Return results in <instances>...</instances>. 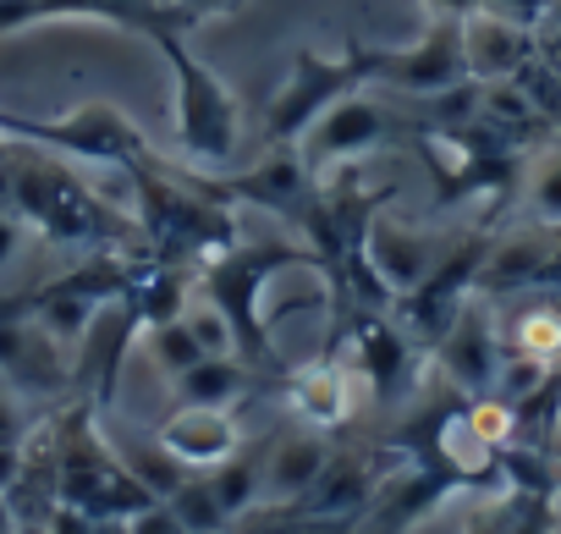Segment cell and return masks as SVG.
<instances>
[{
    "mask_svg": "<svg viewBox=\"0 0 561 534\" xmlns=\"http://www.w3.org/2000/svg\"><path fill=\"white\" fill-rule=\"evenodd\" d=\"M0 204H12L34 237L56 248H83V253H138V220L100 198L72 166H61L45 149H12L0 166Z\"/></svg>",
    "mask_w": 561,
    "mask_h": 534,
    "instance_id": "6da1fadb",
    "label": "cell"
},
{
    "mask_svg": "<svg viewBox=\"0 0 561 534\" xmlns=\"http://www.w3.org/2000/svg\"><path fill=\"white\" fill-rule=\"evenodd\" d=\"M133 188V220L144 237V253L165 259V264H187V271H204L209 259H220L226 248L242 242L237 231V209L209 198L193 171L165 166L160 155L122 171Z\"/></svg>",
    "mask_w": 561,
    "mask_h": 534,
    "instance_id": "7a4b0ae2",
    "label": "cell"
},
{
    "mask_svg": "<svg viewBox=\"0 0 561 534\" xmlns=\"http://www.w3.org/2000/svg\"><path fill=\"white\" fill-rule=\"evenodd\" d=\"M280 271H320L325 276V259L309 242H280V237L248 242L242 237L237 248H226L220 259H209L193 276V293L220 309V320L237 337V359L253 364L259 375H280V353H275V337H270V320H264V287Z\"/></svg>",
    "mask_w": 561,
    "mask_h": 534,
    "instance_id": "3957f363",
    "label": "cell"
},
{
    "mask_svg": "<svg viewBox=\"0 0 561 534\" xmlns=\"http://www.w3.org/2000/svg\"><path fill=\"white\" fill-rule=\"evenodd\" d=\"M154 50L165 56L171 67V83H176V155L187 160V171H204V177H220L237 166L242 155V111H237V94L215 78V67H204L187 45V34H160Z\"/></svg>",
    "mask_w": 561,
    "mask_h": 534,
    "instance_id": "277c9868",
    "label": "cell"
},
{
    "mask_svg": "<svg viewBox=\"0 0 561 534\" xmlns=\"http://www.w3.org/2000/svg\"><path fill=\"white\" fill-rule=\"evenodd\" d=\"M0 133L23 149H45L56 160H83V166H111V171H133L144 160H154L149 138L138 133V122L111 105V100H89L72 105L61 116H18L0 111Z\"/></svg>",
    "mask_w": 561,
    "mask_h": 534,
    "instance_id": "5b68a950",
    "label": "cell"
},
{
    "mask_svg": "<svg viewBox=\"0 0 561 534\" xmlns=\"http://www.w3.org/2000/svg\"><path fill=\"white\" fill-rule=\"evenodd\" d=\"M358 72H364V89H391V94H408V100H440V94H457L468 78V50H462V23L451 18H430V29L413 39V45H397V50H369V45H347Z\"/></svg>",
    "mask_w": 561,
    "mask_h": 534,
    "instance_id": "8992f818",
    "label": "cell"
},
{
    "mask_svg": "<svg viewBox=\"0 0 561 534\" xmlns=\"http://www.w3.org/2000/svg\"><path fill=\"white\" fill-rule=\"evenodd\" d=\"M358 89H364V72H358L353 50H342V56L298 50L287 83H280L275 100L264 105L259 144H264V149H298L304 133H309L336 100H347V94H358Z\"/></svg>",
    "mask_w": 561,
    "mask_h": 534,
    "instance_id": "52a82bcc",
    "label": "cell"
},
{
    "mask_svg": "<svg viewBox=\"0 0 561 534\" xmlns=\"http://www.w3.org/2000/svg\"><path fill=\"white\" fill-rule=\"evenodd\" d=\"M331 353H342L380 402L413 397L419 391V364L430 359L391 315H375V309H353L347 315V337H336Z\"/></svg>",
    "mask_w": 561,
    "mask_h": 534,
    "instance_id": "ba28073f",
    "label": "cell"
},
{
    "mask_svg": "<svg viewBox=\"0 0 561 534\" xmlns=\"http://www.w3.org/2000/svg\"><path fill=\"white\" fill-rule=\"evenodd\" d=\"M402 133H408L402 116H397L391 105H380L369 89H358V94L336 100V105L304 133L298 155H304V166H309L314 177H325V171H336V166H353V160H364V155L397 144Z\"/></svg>",
    "mask_w": 561,
    "mask_h": 534,
    "instance_id": "9c48e42d",
    "label": "cell"
},
{
    "mask_svg": "<svg viewBox=\"0 0 561 534\" xmlns=\"http://www.w3.org/2000/svg\"><path fill=\"white\" fill-rule=\"evenodd\" d=\"M358 248H364V264L375 271V282L391 293V298H402V293H413L435 264L446 259V237H435V231H424V226H408L402 215H391L386 209V198L364 215V226H358Z\"/></svg>",
    "mask_w": 561,
    "mask_h": 534,
    "instance_id": "30bf717a",
    "label": "cell"
},
{
    "mask_svg": "<svg viewBox=\"0 0 561 534\" xmlns=\"http://www.w3.org/2000/svg\"><path fill=\"white\" fill-rule=\"evenodd\" d=\"M435 370L473 402V397H490L501 386V364H506V342H501V326L490 315V304L473 293V304L457 315V326L435 342Z\"/></svg>",
    "mask_w": 561,
    "mask_h": 534,
    "instance_id": "8fae6325",
    "label": "cell"
},
{
    "mask_svg": "<svg viewBox=\"0 0 561 534\" xmlns=\"http://www.w3.org/2000/svg\"><path fill=\"white\" fill-rule=\"evenodd\" d=\"M386 479H391V474H386L380 452H331V463H325V474L314 479V490H309L298 507H287V512H298V518H309V523L342 529V523L369 518V507L380 501Z\"/></svg>",
    "mask_w": 561,
    "mask_h": 534,
    "instance_id": "7c38bea8",
    "label": "cell"
},
{
    "mask_svg": "<svg viewBox=\"0 0 561 534\" xmlns=\"http://www.w3.org/2000/svg\"><path fill=\"white\" fill-rule=\"evenodd\" d=\"M0 380L23 397H61L72 391V353L50 342L28 315L0 309Z\"/></svg>",
    "mask_w": 561,
    "mask_h": 534,
    "instance_id": "4fadbf2b",
    "label": "cell"
},
{
    "mask_svg": "<svg viewBox=\"0 0 561 534\" xmlns=\"http://www.w3.org/2000/svg\"><path fill=\"white\" fill-rule=\"evenodd\" d=\"M331 435L325 430H287V435H275L270 446H264V457H259V512H287V507H298L309 490H314V479L325 474V463H331Z\"/></svg>",
    "mask_w": 561,
    "mask_h": 534,
    "instance_id": "5bb4252c",
    "label": "cell"
},
{
    "mask_svg": "<svg viewBox=\"0 0 561 534\" xmlns=\"http://www.w3.org/2000/svg\"><path fill=\"white\" fill-rule=\"evenodd\" d=\"M154 441L187 474H209L242 452V424L231 419V408H171L165 424L154 430Z\"/></svg>",
    "mask_w": 561,
    "mask_h": 534,
    "instance_id": "9a60e30c",
    "label": "cell"
},
{
    "mask_svg": "<svg viewBox=\"0 0 561 534\" xmlns=\"http://www.w3.org/2000/svg\"><path fill=\"white\" fill-rule=\"evenodd\" d=\"M457 490H468L457 474H446V468H435L424 457H408V468L391 474L386 490H380V501L369 507V534H413Z\"/></svg>",
    "mask_w": 561,
    "mask_h": 534,
    "instance_id": "2e32d148",
    "label": "cell"
},
{
    "mask_svg": "<svg viewBox=\"0 0 561 534\" xmlns=\"http://www.w3.org/2000/svg\"><path fill=\"white\" fill-rule=\"evenodd\" d=\"M358 370L325 348V359L304 364L293 380H287V397H293V413L309 424V430H342L353 419V402H358Z\"/></svg>",
    "mask_w": 561,
    "mask_h": 534,
    "instance_id": "e0dca14e",
    "label": "cell"
},
{
    "mask_svg": "<svg viewBox=\"0 0 561 534\" xmlns=\"http://www.w3.org/2000/svg\"><path fill=\"white\" fill-rule=\"evenodd\" d=\"M462 50H468V78L473 83H506V78H517L534 61L528 34L512 18L490 12V7H479L473 18H462Z\"/></svg>",
    "mask_w": 561,
    "mask_h": 534,
    "instance_id": "ac0fdd59",
    "label": "cell"
},
{
    "mask_svg": "<svg viewBox=\"0 0 561 534\" xmlns=\"http://www.w3.org/2000/svg\"><path fill=\"white\" fill-rule=\"evenodd\" d=\"M462 534H561V496L534 490H484Z\"/></svg>",
    "mask_w": 561,
    "mask_h": 534,
    "instance_id": "d6986e66",
    "label": "cell"
},
{
    "mask_svg": "<svg viewBox=\"0 0 561 534\" xmlns=\"http://www.w3.org/2000/svg\"><path fill=\"white\" fill-rule=\"evenodd\" d=\"M259 386V370L242 359H198L187 375L171 380L176 408H231Z\"/></svg>",
    "mask_w": 561,
    "mask_h": 534,
    "instance_id": "ffe728a7",
    "label": "cell"
},
{
    "mask_svg": "<svg viewBox=\"0 0 561 534\" xmlns=\"http://www.w3.org/2000/svg\"><path fill=\"white\" fill-rule=\"evenodd\" d=\"M501 342L517 359H539V364L561 370V304H523L501 326Z\"/></svg>",
    "mask_w": 561,
    "mask_h": 534,
    "instance_id": "44dd1931",
    "label": "cell"
},
{
    "mask_svg": "<svg viewBox=\"0 0 561 534\" xmlns=\"http://www.w3.org/2000/svg\"><path fill=\"white\" fill-rule=\"evenodd\" d=\"M204 479H209V490H215V501L226 507L231 523H242L248 512H259V457H253V452L226 457V463L209 468Z\"/></svg>",
    "mask_w": 561,
    "mask_h": 534,
    "instance_id": "7402d4cb",
    "label": "cell"
},
{
    "mask_svg": "<svg viewBox=\"0 0 561 534\" xmlns=\"http://www.w3.org/2000/svg\"><path fill=\"white\" fill-rule=\"evenodd\" d=\"M165 507L176 512V523H182L187 534H226V529H231V518H226V507L215 501V490H209L204 474H187V479L165 496Z\"/></svg>",
    "mask_w": 561,
    "mask_h": 534,
    "instance_id": "603a6c76",
    "label": "cell"
},
{
    "mask_svg": "<svg viewBox=\"0 0 561 534\" xmlns=\"http://www.w3.org/2000/svg\"><path fill=\"white\" fill-rule=\"evenodd\" d=\"M523 204H528V220L539 231H561V144L534 160L528 188H523Z\"/></svg>",
    "mask_w": 561,
    "mask_h": 534,
    "instance_id": "cb8c5ba5",
    "label": "cell"
},
{
    "mask_svg": "<svg viewBox=\"0 0 561 534\" xmlns=\"http://www.w3.org/2000/svg\"><path fill=\"white\" fill-rule=\"evenodd\" d=\"M144 342H149V359H154V370H160L165 380H176V375H187L198 359H209V353L198 348V337L187 331V320H165V326L144 331Z\"/></svg>",
    "mask_w": 561,
    "mask_h": 534,
    "instance_id": "d4e9b609",
    "label": "cell"
},
{
    "mask_svg": "<svg viewBox=\"0 0 561 534\" xmlns=\"http://www.w3.org/2000/svg\"><path fill=\"white\" fill-rule=\"evenodd\" d=\"M182 320H187V331L198 337V348H204L209 359H237V337H231V326L220 320V309H215L209 298L193 293V304H187Z\"/></svg>",
    "mask_w": 561,
    "mask_h": 534,
    "instance_id": "484cf974",
    "label": "cell"
},
{
    "mask_svg": "<svg viewBox=\"0 0 561 534\" xmlns=\"http://www.w3.org/2000/svg\"><path fill=\"white\" fill-rule=\"evenodd\" d=\"M23 248H28V220L12 204H0V276L23 259Z\"/></svg>",
    "mask_w": 561,
    "mask_h": 534,
    "instance_id": "4316f807",
    "label": "cell"
},
{
    "mask_svg": "<svg viewBox=\"0 0 561 534\" xmlns=\"http://www.w3.org/2000/svg\"><path fill=\"white\" fill-rule=\"evenodd\" d=\"M23 435H28V419L18 413V391L0 380V446H18L23 452Z\"/></svg>",
    "mask_w": 561,
    "mask_h": 534,
    "instance_id": "83f0119b",
    "label": "cell"
},
{
    "mask_svg": "<svg viewBox=\"0 0 561 534\" xmlns=\"http://www.w3.org/2000/svg\"><path fill=\"white\" fill-rule=\"evenodd\" d=\"M127 534H182V523H176V512L165 501H154V507H144V512L127 518Z\"/></svg>",
    "mask_w": 561,
    "mask_h": 534,
    "instance_id": "f1b7e54d",
    "label": "cell"
},
{
    "mask_svg": "<svg viewBox=\"0 0 561 534\" xmlns=\"http://www.w3.org/2000/svg\"><path fill=\"white\" fill-rule=\"evenodd\" d=\"M237 0H176V12H182V23L187 29H198L204 18H220V12H231Z\"/></svg>",
    "mask_w": 561,
    "mask_h": 534,
    "instance_id": "f546056e",
    "label": "cell"
},
{
    "mask_svg": "<svg viewBox=\"0 0 561 534\" xmlns=\"http://www.w3.org/2000/svg\"><path fill=\"white\" fill-rule=\"evenodd\" d=\"M18 479H23V452L18 446H0V496L18 490Z\"/></svg>",
    "mask_w": 561,
    "mask_h": 534,
    "instance_id": "4dcf8cb0",
    "label": "cell"
},
{
    "mask_svg": "<svg viewBox=\"0 0 561 534\" xmlns=\"http://www.w3.org/2000/svg\"><path fill=\"white\" fill-rule=\"evenodd\" d=\"M424 7H430V18H451V23H462V18L479 12V0H424Z\"/></svg>",
    "mask_w": 561,
    "mask_h": 534,
    "instance_id": "1f68e13d",
    "label": "cell"
},
{
    "mask_svg": "<svg viewBox=\"0 0 561 534\" xmlns=\"http://www.w3.org/2000/svg\"><path fill=\"white\" fill-rule=\"evenodd\" d=\"M12 149H18V144H12L7 133H0V166H7V160H12Z\"/></svg>",
    "mask_w": 561,
    "mask_h": 534,
    "instance_id": "d6a6232c",
    "label": "cell"
},
{
    "mask_svg": "<svg viewBox=\"0 0 561 534\" xmlns=\"http://www.w3.org/2000/svg\"><path fill=\"white\" fill-rule=\"evenodd\" d=\"M182 534H187V529H182Z\"/></svg>",
    "mask_w": 561,
    "mask_h": 534,
    "instance_id": "836d02e7",
    "label": "cell"
}]
</instances>
